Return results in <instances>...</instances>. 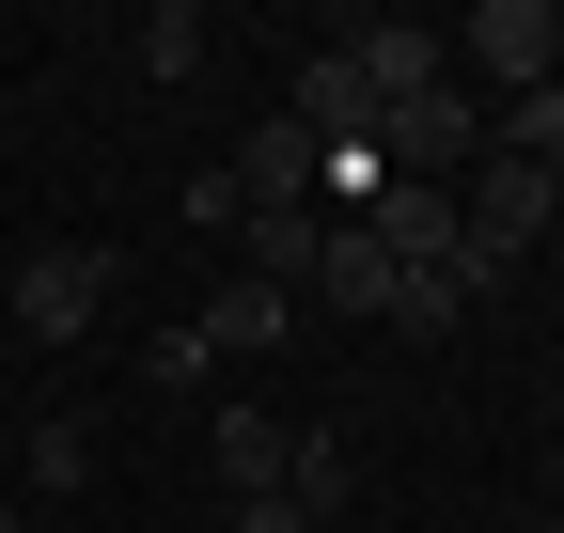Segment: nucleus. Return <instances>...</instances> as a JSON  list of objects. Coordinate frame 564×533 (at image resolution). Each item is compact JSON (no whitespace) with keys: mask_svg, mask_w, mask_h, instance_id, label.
I'll use <instances>...</instances> for the list:
<instances>
[{"mask_svg":"<svg viewBox=\"0 0 564 533\" xmlns=\"http://www.w3.org/2000/svg\"><path fill=\"white\" fill-rule=\"evenodd\" d=\"M470 157H486V110H470V79H440V95L377 110V173H392V188H455Z\"/></svg>","mask_w":564,"mask_h":533,"instance_id":"obj_1","label":"nucleus"},{"mask_svg":"<svg viewBox=\"0 0 564 533\" xmlns=\"http://www.w3.org/2000/svg\"><path fill=\"white\" fill-rule=\"evenodd\" d=\"M110 283H126V266H110V251H79V236H47V251L17 266V283H0V314H17V329H32V346H79V329L110 314Z\"/></svg>","mask_w":564,"mask_h":533,"instance_id":"obj_2","label":"nucleus"},{"mask_svg":"<svg viewBox=\"0 0 564 533\" xmlns=\"http://www.w3.org/2000/svg\"><path fill=\"white\" fill-rule=\"evenodd\" d=\"M455 63H470V95H533V79H564V63H549V0H486V17L455 32Z\"/></svg>","mask_w":564,"mask_h":533,"instance_id":"obj_3","label":"nucleus"},{"mask_svg":"<svg viewBox=\"0 0 564 533\" xmlns=\"http://www.w3.org/2000/svg\"><path fill=\"white\" fill-rule=\"evenodd\" d=\"M345 63H361V95H377V110H408V95H440V79H455V32H423V17H361V32H345Z\"/></svg>","mask_w":564,"mask_h":533,"instance_id":"obj_4","label":"nucleus"},{"mask_svg":"<svg viewBox=\"0 0 564 533\" xmlns=\"http://www.w3.org/2000/svg\"><path fill=\"white\" fill-rule=\"evenodd\" d=\"M314 251H329V205H267V220L236 236V283H267V298H314Z\"/></svg>","mask_w":564,"mask_h":533,"instance_id":"obj_5","label":"nucleus"},{"mask_svg":"<svg viewBox=\"0 0 564 533\" xmlns=\"http://www.w3.org/2000/svg\"><path fill=\"white\" fill-rule=\"evenodd\" d=\"M220 173H236V205H251V220H267V205H314V142H299V126H282V110L251 126V142H236Z\"/></svg>","mask_w":564,"mask_h":533,"instance_id":"obj_6","label":"nucleus"},{"mask_svg":"<svg viewBox=\"0 0 564 533\" xmlns=\"http://www.w3.org/2000/svg\"><path fill=\"white\" fill-rule=\"evenodd\" d=\"M361 236H377L392 266H455V188H377Z\"/></svg>","mask_w":564,"mask_h":533,"instance_id":"obj_7","label":"nucleus"},{"mask_svg":"<svg viewBox=\"0 0 564 533\" xmlns=\"http://www.w3.org/2000/svg\"><path fill=\"white\" fill-rule=\"evenodd\" d=\"M204 439H220V502H267V487H282V455H299V424H282V409H220Z\"/></svg>","mask_w":564,"mask_h":533,"instance_id":"obj_8","label":"nucleus"},{"mask_svg":"<svg viewBox=\"0 0 564 533\" xmlns=\"http://www.w3.org/2000/svg\"><path fill=\"white\" fill-rule=\"evenodd\" d=\"M282 502H299L314 533H329L345 502H361V455H345V424H299V455H282Z\"/></svg>","mask_w":564,"mask_h":533,"instance_id":"obj_9","label":"nucleus"},{"mask_svg":"<svg viewBox=\"0 0 564 533\" xmlns=\"http://www.w3.org/2000/svg\"><path fill=\"white\" fill-rule=\"evenodd\" d=\"M392 283H408V266H392L361 220H329V251H314V298H345V314H392Z\"/></svg>","mask_w":564,"mask_h":533,"instance_id":"obj_10","label":"nucleus"},{"mask_svg":"<svg viewBox=\"0 0 564 533\" xmlns=\"http://www.w3.org/2000/svg\"><path fill=\"white\" fill-rule=\"evenodd\" d=\"M470 298H486V266H470V251H455V266H408V283H392V314H377V329H455Z\"/></svg>","mask_w":564,"mask_h":533,"instance_id":"obj_11","label":"nucleus"},{"mask_svg":"<svg viewBox=\"0 0 564 533\" xmlns=\"http://www.w3.org/2000/svg\"><path fill=\"white\" fill-rule=\"evenodd\" d=\"M188 329H204V346H282V329H299V298H267V283H220Z\"/></svg>","mask_w":564,"mask_h":533,"instance_id":"obj_12","label":"nucleus"},{"mask_svg":"<svg viewBox=\"0 0 564 533\" xmlns=\"http://www.w3.org/2000/svg\"><path fill=\"white\" fill-rule=\"evenodd\" d=\"M17 471H32V502H63V487H79V471H95V424H79V409H47V424H32V455H17Z\"/></svg>","mask_w":564,"mask_h":533,"instance_id":"obj_13","label":"nucleus"},{"mask_svg":"<svg viewBox=\"0 0 564 533\" xmlns=\"http://www.w3.org/2000/svg\"><path fill=\"white\" fill-rule=\"evenodd\" d=\"M141 79H204V17H188V0L141 17Z\"/></svg>","mask_w":564,"mask_h":533,"instance_id":"obj_14","label":"nucleus"},{"mask_svg":"<svg viewBox=\"0 0 564 533\" xmlns=\"http://www.w3.org/2000/svg\"><path fill=\"white\" fill-rule=\"evenodd\" d=\"M220 533H314V518L282 502V487H267V502H220Z\"/></svg>","mask_w":564,"mask_h":533,"instance_id":"obj_15","label":"nucleus"},{"mask_svg":"<svg viewBox=\"0 0 564 533\" xmlns=\"http://www.w3.org/2000/svg\"><path fill=\"white\" fill-rule=\"evenodd\" d=\"M0 533H32V518H17V502H0Z\"/></svg>","mask_w":564,"mask_h":533,"instance_id":"obj_16","label":"nucleus"},{"mask_svg":"<svg viewBox=\"0 0 564 533\" xmlns=\"http://www.w3.org/2000/svg\"><path fill=\"white\" fill-rule=\"evenodd\" d=\"M549 533H564V518H549Z\"/></svg>","mask_w":564,"mask_h":533,"instance_id":"obj_17","label":"nucleus"}]
</instances>
